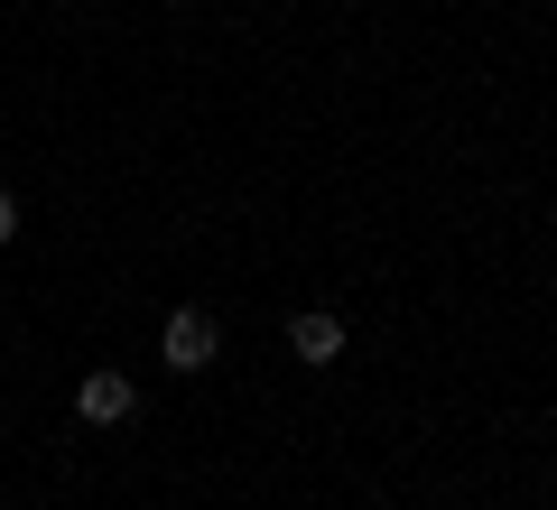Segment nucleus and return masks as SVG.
<instances>
[{
	"label": "nucleus",
	"instance_id": "nucleus-2",
	"mask_svg": "<svg viewBox=\"0 0 557 510\" xmlns=\"http://www.w3.org/2000/svg\"><path fill=\"white\" fill-rule=\"evenodd\" d=\"M75 409L94 418V427H121V418L139 409V390H131V372H84V390H75Z\"/></svg>",
	"mask_w": 557,
	"mask_h": 510
},
{
	"label": "nucleus",
	"instance_id": "nucleus-4",
	"mask_svg": "<svg viewBox=\"0 0 557 510\" xmlns=\"http://www.w3.org/2000/svg\"><path fill=\"white\" fill-rule=\"evenodd\" d=\"M10 241H20V196L0 186V251H10Z\"/></svg>",
	"mask_w": 557,
	"mask_h": 510
},
{
	"label": "nucleus",
	"instance_id": "nucleus-1",
	"mask_svg": "<svg viewBox=\"0 0 557 510\" xmlns=\"http://www.w3.org/2000/svg\"><path fill=\"white\" fill-rule=\"evenodd\" d=\"M159 353H168V372H205V362L223 353V325L205 307H177V315H168V334H159Z\"/></svg>",
	"mask_w": 557,
	"mask_h": 510
},
{
	"label": "nucleus",
	"instance_id": "nucleus-3",
	"mask_svg": "<svg viewBox=\"0 0 557 510\" xmlns=\"http://www.w3.org/2000/svg\"><path fill=\"white\" fill-rule=\"evenodd\" d=\"M288 344H298V362H335L344 353V315H298V325H288Z\"/></svg>",
	"mask_w": 557,
	"mask_h": 510
}]
</instances>
